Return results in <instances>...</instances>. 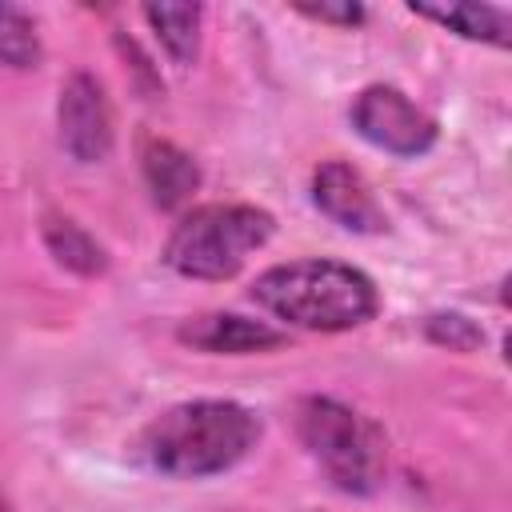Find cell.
<instances>
[{
  "instance_id": "obj_1",
  "label": "cell",
  "mask_w": 512,
  "mask_h": 512,
  "mask_svg": "<svg viewBox=\"0 0 512 512\" xmlns=\"http://www.w3.org/2000/svg\"><path fill=\"white\" fill-rule=\"evenodd\" d=\"M260 440V416L236 400H188L156 420L136 440L140 460L168 480H204L236 468Z\"/></svg>"
},
{
  "instance_id": "obj_2",
  "label": "cell",
  "mask_w": 512,
  "mask_h": 512,
  "mask_svg": "<svg viewBox=\"0 0 512 512\" xmlns=\"http://www.w3.org/2000/svg\"><path fill=\"white\" fill-rule=\"evenodd\" d=\"M252 300L284 320L288 328L308 332H348L376 316V284L340 260H292L256 276Z\"/></svg>"
},
{
  "instance_id": "obj_3",
  "label": "cell",
  "mask_w": 512,
  "mask_h": 512,
  "mask_svg": "<svg viewBox=\"0 0 512 512\" xmlns=\"http://www.w3.org/2000/svg\"><path fill=\"white\" fill-rule=\"evenodd\" d=\"M296 436L332 488L348 496H372L384 484V432L356 408L332 396H304L296 408Z\"/></svg>"
},
{
  "instance_id": "obj_4",
  "label": "cell",
  "mask_w": 512,
  "mask_h": 512,
  "mask_svg": "<svg viewBox=\"0 0 512 512\" xmlns=\"http://www.w3.org/2000/svg\"><path fill=\"white\" fill-rule=\"evenodd\" d=\"M276 220L256 204L192 208L164 244V264L188 280H232L272 236Z\"/></svg>"
},
{
  "instance_id": "obj_5",
  "label": "cell",
  "mask_w": 512,
  "mask_h": 512,
  "mask_svg": "<svg viewBox=\"0 0 512 512\" xmlns=\"http://www.w3.org/2000/svg\"><path fill=\"white\" fill-rule=\"evenodd\" d=\"M352 128L368 144H376V148H384L392 156H404V160L424 156L436 144V120L424 108H416L392 84H368L356 96V104H352Z\"/></svg>"
},
{
  "instance_id": "obj_6",
  "label": "cell",
  "mask_w": 512,
  "mask_h": 512,
  "mask_svg": "<svg viewBox=\"0 0 512 512\" xmlns=\"http://www.w3.org/2000/svg\"><path fill=\"white\" fill-rule=\"evenodd\" d=\"M56 128H60L64 152L76 164H100V160L112 156V144H116L112 104H108L104 84L92 72H72L60 84Z\"/></svg>"
},
{
  "instance_id": "obj_7",
  "label": "cell",
  "mask_w": 512,
  "mask_h": 512,
  "mask_svg": "<svg viewBox=\"0 0 512 512\" xmlns=\"http://www.w3.org/2000/svg\"><path fill=\"white\" fill-rule=\"evenodd\" d=\"M312 204L332 224H340L344 232H356V236H376L388 224L384 208L376 204V196L368 188V180L344 160H324L312 172Z\"/></svg>"
},
{
  "instance_id": "obj_8",
  "label": "cell",
  "mask_w": 512,
  "mask_h": 512,
  "mask_svg": "<svg viewBox=\"0 0 512 512\" xmlns=\"http://www.w3.org/2000/svg\"><path fill=\"white\" fill-rule=\"evenodd\" d=\"M184 344L200 348V352H216V356H248V352H268L288 344L284 328H272L268 320H252L240 312H204L180 324L176 332Z\"/></svg>"
},
{
  "instance_id": "obj_9",
  "label": "cell",
  "mask_w": 512,
  "mask_h": 512,
  "mask_svg": "<svg viewBox=\"0 0 512 512\" xmlns=\"http://www.w3.org/2000/svg\"><path fill=\"white\" fill-rule=\"evenodd\" d=\"M140 172H144V184H148V196L156 208L164 212H176L184 208L196 188H200V164L172 140H144L140 148Z\"/></svg>"
},
{
  "instance_id": "obj_10",
  "label": "cell",
  "mask_w": 512,
  "mask_h": 512,
  "mask_svg": "<svg viewBox=\"0 0 512 512\" xmlns=\"http://www.w3.org/2000/svg\"><path fill=\"white\" fill-rule=\"evenodd\" d=\"M40 236H44L48 256H52L60 268H68V272H76V276H104V272H108V252H104V244H100L84 224H76L72 216L48 212L44 224H40Z\"/></svg>"
},
{
  "instance_id": "obj_11",
  "label": "cell",
  "mask_w": 512,
  "mask_h": 512,
  "mask_svg": "<svg viewBox=\"0 0 512 512\" xmlns=\"http://www.w3.org/2000/svg\"><path fill=\"white\" fill-rule=\"evenodd\" d=\"M416 16L424 20H436L440 28L464 36V40H480V44H508V32H512V20L504 8H492V4H424V0H412L408 4Z\"/></svg>"
},
{
  "instance_id": "obj_12",
  "label": "cell",
  "mask_w": 512,
  "mask_h": 512,
  "mask_svg": "<svg viewBox=\"0 0 512 512\" xmlns=\"http://www.w3.org/2000/svg\"><path fill=\"white\" fill-rule=\"evenodd\" d=\"M144 20L156 32L160 48L168 52V60L176 68L196 64L200 56V24H204V8L200 4H144Z\"/></svg>"
},
{
  "instance_id": "obj_13",
  "label": "cell",
  "mask_w": 512,
  "mask_h": 512,
  "mask_svg": "<svg viewBox=\"0 0 512 512\" xmlns=\"http://www.w3.org/2000/svg\"><path fill=\"white\" fill-rule=\"evenodd\" d=\"M40 56L44 48H40L36 20L16 4H0V64L24 72V68H36Z\"/></svg>"
},
{
  "instance_id": "obj_14",
  "label": "cell",
  "mask_w": 512,
  "mask_h": 512,
  "mask_svg": "<svg viewBox=\"0 0 512 512\" xmlns=\"http://www.w3.org/2000/svg\"><path fill=\"white\" fill-rule=\"evenodd\" d=\"M424 336L448 352H476L484 344V328L464 312H432L424 316Z\"/></svg>"
},
{
  "instance_id": "obj_15",
  "label": "cell",
  "mask_w": 512,
  "mask_h": 512,
  "mask_svg": "<svg viewBox=\"0 0 512 512\" xmlns=\"http://www.w3.org/2000/svg\"><path fill=\"white\" fill-rule=\"evenodd\" d=\"M300 16L308 20H320V24H340V28H356L364 24V4H352V0H340V4H296Z\"/></svg>"
},
{
  "instance_id": "obj_16",
  "label": "cell",
  "mask_w": 512,
  "mask_h": 512,
  "mask_svg": "<svg viewBox=\"0 0 512 512\" xmlns=\"http://www.w3.org/2000/svg\"><path fill=\"white\" fill-rule=\"evenodd\" d=\"M116 48L124 52V60H132V72H136V80H144V92H148V96H160V92H164V80L152 72L148 56H144L132 40H124V36H116Z\"/></svg>"
},
{
  "instance_id": "obj_17",
  "label": "cell",
  "mask_w": 512,
  "mask_h": 512,
  "mask_svg": "<svg viewBox=\"0 0 512 512\" xmlns=\"http://www.w3.org/2000/svg\"><path fill=\"white\" fill-rule=\"evenodd\" d=\"M0 512H8V508H4V504H0Z\"/></svg>"
}]
</instances>
